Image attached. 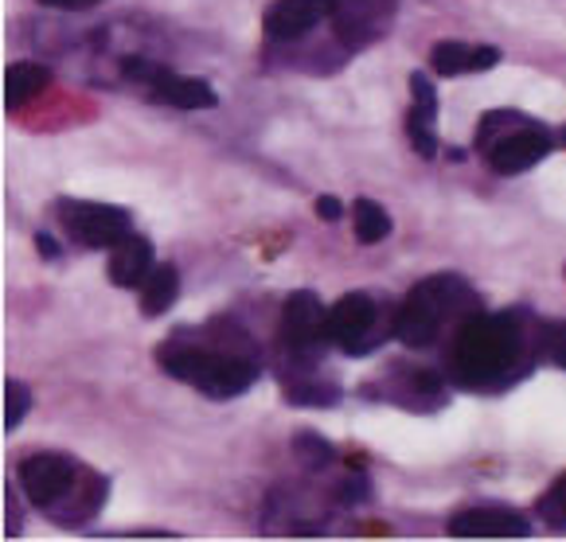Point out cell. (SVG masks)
Wrapping results in <instances>:
<instances>
[{
	"mask_svg": "<svg viewBox=\"0 0 566 542\" xmlns=\"http://www.w3.org/2000/svg\"><path fill=\"white\" fill-rule=\"evenodd\" d=\"M20 485L43 516L63 527L86 523L106 500V476L83 468L67 453H32L20 465Z\"/></svg>",
	"mask_w": 566,
	"mask_h": 542,
	"instance_id": "7a4b0ae2",
	"label": "cell"
},
{
	"mask_svg": "<svg viewBox=\"0 0 566 542\" xmlns=\"http://www.w3.org/2000/svg\"><path fill=\"white\" fill-rule=\"evenodd\" d=\"M500 59H504L500 47H469L461 40H438L430 51V67L433 75L458 78V75H473V71H492Z\"/></svg>",
	"mask_w": 566,
	"mask_h": 542,
	"instance_id": "7c38bea8",
	"label": "cell"
},
{
	"mask_svg": "<svg viewBox=\"0 0 566 542\" xmlns=\"http://www.w3.org/2000/svg\"><path fill=\"white\" fill-rule=\"evenodd\" d=\"M48 86H51L48 67H40V63H12V67L4 71V106L9 109L28 106V102L40 98Z\"/></svg>",
	"mask_w": 566,
	"mask_h": 542,
	"instance_id": "5bb4252c",
	"label": "cell"
},
{
	"mask_svg": "<svg viewBox=\"0 0 566 542\" xmlns=\"http://www.w3.org/2000/svg\"><path fill=\"white\" fill-rule=\"evenodd\" d=\"M28 410H32V391H28L24 383H17V379H9V383H4V429H9V434L24 422Z\"/></svg>",
	"mask_w": 566,
	"mask_h": 542,
	"instance_id": "d6986e66",
	"label": "cell"
},
{
	"mask_svg": "<svg viewBox=\"0 0 566 542\" xmlns=\"http://www.w3.org/2000/svg\"><path fill=\"white\" fill-rule=\"evenodd\" d=\"M539 516L551 527H566V476H558L555 485L547 488V496L539 500Z\"/></svg>",
	"mask_w": 566,
	"mask_h": 542,
	"instance_id": "ffe728a7",
	"label": "cell"
},
{
	"mask_svg": "<svg viewBox=\"0 0 566 542\" xmlns=\"http://www.w3.org/2000/svg\"><path fill=\"white\" fill-rule=\"evenodd\" d=\"M352 215H356V238L364 246L384 243L387 234H391V215H387V211L379 208L375 200H356Z\"/></svg>",
	"mask_w": 566,
	"mask_h": 542,
	"instance_id": "2e32d148",
	"label": "cell"
},
{
	"mask_svg": "<svg viewBox=\"0 0 566 542\" xmlns=\"http://www.w3.org/2000/svg\"><path fill=\"white\" fill-rule=\"evenodd\" d=\"M35 246H40V258L43 262H59V258H63V251H59V243L51 238V234H35Z\"/></svg>",
	"mask_w": 566,
	"mask_h": 542,
	"instance_id": "d4e9b609",
	"label": "cell"
},
{
	"mask_svg": "<svg viewBox=\"0 0 566 542\" xmlns=\"http://www.w3.org/2000/svg\"><path fill=\"white\" fill-rule=\"evenodd\" d=\"M551 145H555V137H551V129L535 126L532 117H524L512 134L496 137V141L489 145V168L496 176H520L527 172V168H535L543 157L551 152Z\"/></svg>",
	"mask_w": 566,
	"mask_h": 542,
	"instance_id": "ba28073f",
	"label": "cell"
},
{
	"mask_svg": "<svg viewBox=\"0 0 566 542\" xmlns=\"http://www.w3.org/2000/svg\"><path fill=\"white\" fill-rule=\"evenodd\" d=\"M317 215L325 219V223H336V219L344 215V203L336 200V195H321V200H317Z\"/></svg>",
	"mask_w": 566,
	"mask_h": 542,
	"instance_id": "cb8c5ba5",
	"label": "cell"
},
{
	"mask_svg": "<svg viewBox=\"0 0 566 542\" xmlns=\"http://www.w3.org/2000/svg\"><path fill=\"white\" fill-rule=\"evenodd\" d=\"M293 453H297L301 465L313 468V472H317V468H328V465H333V445H328L325 437L308 434V429H305V434L293 437Z\"/></svg>",
	"mask_w": 566,
	"mask_h": 542,
	"instance_id": "ac0fdd59",
	"label": "cell"
},
{
	"mask_svg": "<svg viewBox=\"0 0 566 542\" xmlns=\"http://www.w3.org/2000/svg\"><path fill=\"white\" fill-rule=\"evenodd\" d=\"M325 317L328 309L321 305L317 293H290L282 309V348L290 351L293 359H313L325 351L328 332H325Z\"/></svg>",
	"mask_w": 566,
	"mask_h": 542,
	"instance_id": "52a82bcc",
	"label": "cell"
},
{
	"mask_svg": "<svg viewBox=\"0 0 566 542\" xmlns=\"http://www.w3.org/2000/svg\"><path fill=\"white\" fill-rule=\"evenodd\" d=\"M336 12V0H274L266 9V40L274 43H293L301 35H308L321 20Z\"/></svg>",
	"mask_w": 566,
	"mask_h": 542,
	"instance_id": "30bf717a",
	"label": "cell"
},
{
	"mask_svg": "<svg viewBox=\"0 0 566 542\" xmlns=\"http://www.w3.org/2000/svg\"><path fill=\"white\" fill-rule=\"evenodd\" d=\"M176 293H180V274H176L172 262H160L153 266V274L142 285V317H160V312L172 309Z\"/></svg>",
	"mask_w": 566,
	"mask_h": 542,
	"instance_id": "9a60e30c",
	"label": "cell"
},
{
	"mask_svg": "<svg viewBox=\"0 0 566 542\" xmlns=\"http://www.w3.org/2000/svg\"><path fill=\"white\" fill-rule=\"evenodd\" d=\"M122 71L134 78V83H142L157 102H165V106H176V109H216L219 106V94L211 91L203 78H184V75H176V71L153 63V59L129 55L122 63Z\"/></svg>",
	"mask_w": 566,
	"mask_h": 542,
	"instance_id": "8992f818",
	"label": "cell"
},
{
	"mask_svg": "<svg viewBox=\"0 0 566 542\" xmlns=\"http://www.w3.org/2000/svg\"><path fill=\"white\" fill-rule=\"evenodd\" d=\"M149 274H153L149 238H142V234H129V238H122V243L109 251V262H106L109 285H117V289H142Z\"/></svg>",
	"mask_w": 566,
	"mask_h": 542,
	"instance_id": "4fadbf2b",
	"label": "cell"
},
{
	"mask_svg": "<svg viewBox=\"0 0 566 542\" xmlns=\"http://www.w3.org/2000/svg\"><path fill=\"white\" fill-rule=\"evenodd\" d=\"M157 363L165 375L196 386L208 398H239L259 379L254 343L242 328H231L219 343H192L184 336H168L157 348Z\"/></svg>",
	"mask_w": 566,
	"mask_h": 542,
	"instance_id": "6da1fadb",
	"label": "cell"
},
{
	"mask_svg": "<svg viewBox=\"0 0 566 542\" xmlns=\"http://www.w3.org/2000/svg\"><path fill=\"white\" fill-rule=\"evenodd\" d=\"M59 223L67 226V234L86 251H114L122 238L134 234V219L125 208H109V203L94 200H59Z\"/></svg>",
	"mask_w": 566,
	"mask_h": 542,
	"instance_id": "5b68a950",
	"label": "cell"
},
{
	"mask_svg": "<svg viewBox=\"0 0 566 542\" xmlns=\"http://www.w3.org/2000/svg\"><path fill=\"white\" fill-rule=\"evenodd\" d=\"M524 317L520 312H496V317H484L473 312L469 320H461L458 340L450 351V368L453 379L461 386H496L504 375H512L520 351H524Z\"/></svg>",
	"mask_w": 566,
	"mask_h": 542,
	"instance_id": "3957f363",
	"label": "cell"
},
{
	"mask_svg": "<svg viewBox=\"0 0 566 542\" xmlns=\"http://www.w3.org/2000/svg\"><path fill=\"white\" fill-rule=\"evenodd\" d=\"M563 141H566V129H563Z\"/></svg>",
	"mask_w": 566,
	"mask_h": 542,
	"instance_id": "484cf974",
	"label": "cell"
},
{
	"mask_svg": "<svg viewBox=\"0 0 566 542\" xmlns=\"http://www.w3.org/2000/svg\"><path fill=\"white\" fill-rule=\"evenodd\" d=\"M453 539H527V516L512 508H469L450 519Z\"/></svg>",
	"mask_w": 566,
	"mask_h": 542,
	"instance_id": "8fae6325",
	"label": "cell"
},
{
	"mask_svg": "<svg viewBox=\"0 0 566 542\" xmlns=\"http://www.w3.org/2000/svg\"><path fill=\"white\" fill-rule=\"evenodd\" d=\"M375 320H379V309L367 293H344L325 317L328 343H340V351H348V355H364L371 348Z\"/></svg>",
	"mask_w": 566,
	"mask_h": 542,
	"instance_id": "9c48e42d",
	"label": "cell"
},
{
	"mask_svg": "<svg viewBox=\"0 0 566 542\" xmlns=\"http://www.w3.org/2000/svg\"><path fill=\"white\" fill-rule=\"evenodd\" d=\"M410 98H415V106L407 109V117L433 126V121H438V109H442V102H438V91H433V83L422 75V71H415V75H410Z\"/></svg>",
	"mask_w": 566,
	"mask_h": 542,
	"instance_id": "e0dca14e",
	"label": "cell"
},
{
	"mask_svg": "<svg viewBox=\"0 0 566 542\" xmlns=\"http://www.w3.org/2000/svg\"><path fill=\"white\" fill-rule=\"evenodd\" d=\"M547 355H551V363H558V368L566 371V325L547 332Z\"/></svg>",
	"mask_w": 566,
	"mask_h": 542,
	"instance_id": "7402d4cb",
	"label": "cell"
},
{
	"mask_svg": "<svg viewBox=\"0 0 566 542\" xmlns=\"http://www.w3.org/2000/svg\"><path fill=\"white\" fill-rule=\"evenodd\" d=\"M43 9H55V12H83V9H94L102 0H40Z\"/></svg>",
	"mask_w": 566,
	"mask_h": 542,
	"instance_id": "603a6c76",
	"label": "cell"
},
{
	"mask_svg": "<svg viewBox=\"0 0 566 542\" xmlns=\"http://www.w3.org/2000/svg\"><path fill=\"white\" fill-rule=\"evenodd\" d=\"M476 309V297L461 277L453 274H438L418 281L415 289L407 293V300L395 312V340H402L407 348H430L438 336H442L446 325L453 320H469Z\"/></svg>",
	"mask_w": 566,
	"mask_h": 542,
	"instance_id": "277c9868",
	"label": "cell"
},
{
	"mask_svg": "<svg viewBox=\"0 0 566 542\" xmlns=\"http://www.w3.org/2000/svg\"><path fill=\"white\" fill-rule=\"evenodd\" d=\"M407 137H410V145H415L418 157H426V160L438 157V134H433V126H426V121H415V117H407Z\"/></svg>",
	"mask_w": 566,
	"mask_h": 542,
	"instance_id": "44dd1931",
	"label": "cell"
}]
</instances>
